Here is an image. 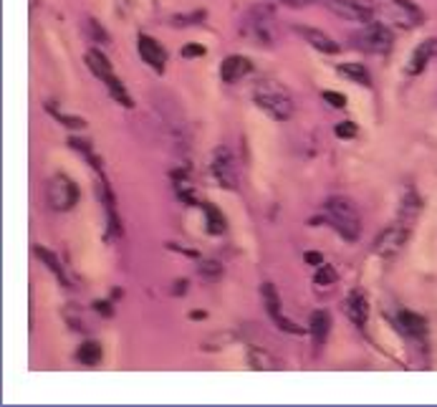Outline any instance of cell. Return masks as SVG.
Listing matches in <instances>:
<instances>
[{"mask_svg": "<svg viewBox=\"0 0 437 407\" xmlns=\"http://www.w3.org/2000/svg\"><path fill=\"white\" fill-rule=\"evenodd\" d=\"M331 13L351 23H371L374 18V3L371 0H324Z\"/></svg>", "mask_w": 437, "mask_h": 407, "instance_id": "obj_8", "label": "cell"}, {"mask_svg": "<svg viewBox=\"0 0 437 407\" xmlns=\"http://www.w3.org/2000/svg\"><path fill=\"white\" fill-rule=\"evenodd\" d=\"M210 175L222 190H238L240 175H238V162L235 155L227 150L225 145H220L210 157Z\"/></svg>", "mask_w": 437, "mask_h": 407, "instance_id": "obj_6", "label": "cell"}, {"mask_svg": "<svg viewBox=\"0 0 437 407\" xmlns=\"http://www.w3.org/2000/svg\"><path fill=\"white\" fill-rule=\"evenodd\" d=\"M281 3H286V6H291V8H304V6H309V3H314V0H281Z\"/></svg>", "mask_w": 437, "mask_h": 407, "instance_id": "obj_34", "label": "cell"}, {"mask_svg": "<svg viewBox=\"0 0 437 407\" xmlns=\"http://www.w3.org/2000/svg\"><path fill=\"white\" fill-rule=\"evenodd\" d=\"M46 109H48V112H53V117L58 119V122L63 124V127H73V129H83L86 127V124H83V119H78V117H66V114H61V112H56L53 106H46Z\"/></svg>", "mask_w": 437, "mask_h": 407, "instance_id": "obj_29", "label": "cell"}, {"mask_svg": "<svg viewBox=\"0 0 437 407\" xmlns=\"http://www.w3.org/2000/svg\"><path fill=\"white\" fill-rule=\"evenodd\" d=\"M324 215H327L329 225L346 243H354V240L361 238V215L349 197H329L324 202Z\"/></svg>", "mask_w": 437, "mask_h": 407, "instance_id": "obj_1", "label": "cell"}, {"mask_svg": "<svg viewBox=\"0 0 437 407\" xmlns=\"http://www.w3.org/2000/svg\"><path fill=\"white\" fill-rule=\"evenodd\" d=\"M46 200L48 207L56 212H68L78 202V185L68 175H53L46 187Z\"/></svg>", "mask_w": 437, "mask_h": 407, "instance_id": "obj_5", "label": "cell"}, {"mask_svg": "<svg viewBox=\"0 0 437 407\" xmlns=\"http://www.w3.org/2000/svg\"><path fill=\"white\" fill-rule=\"evenodd\" d=\"M336 137H341V140H351V137H356V124L354 122H341L336 124Z\"/></svg>", "mask_w": 437, "mask_h": 407, "instance_id": "obj_30", "label": "cell"}, {"mask_svg": "<svg viewBox=\"0 0 437 407\" xmlns=\"http://www.w3.org/2000/svg\"><path fill=\"white\" fill-rule=\"evenodd\" d=\"M306 263H316V266H322L324 263V258H322V253H306Z\"/></svg>", "mask_w": 437, "mask_h": 407, "instance_id": "obj_33", "label": "cell"}, {"mask_svg": "<svg viewBox=\"0 0 437 407\" xmlns=\"http://www.w3.org/2000/svg\"><path fill=\"white\" fill-rule=\"evenodd\" d=\"M437 56V38H427L412 51L410 61H407V73L410 76H417V73L425 71V66Z\"/></svg>", "mask_w": 437, "mask_h": 407, "instance_id": "obj_11", "label": "cell"}, {"mask_svg": "<svg viewBox=\"0 0 437 407\" xmlns=\"http://www.w3.org/2000/svg\"><path fill=\"white\" fill-rule=\"evenodd\" d=\"M407 240H410V225H407V220H399V223L387 225L382 233L376 235L374 246H371V253H374L376 258L392 261V258H397L399 253L404 251Z\"/></svg>", "mask_w": 437, "mask_h": 407, "instance_id": "obj_4", "label": "cell"}, {"mask_svg": "<svg viewBox=\"0 0 437 407\" xmlns=\"http://www.w3.org/2000/svg\"><path fill=\"white\" fill-rule=\"evenodd\" d=\"M86 34H89L91 43H109V34L101 29V23L94 21V18H89V21H86Z\"/></svg>", "mask_w": 437, "mask_h": 407, "instance_id": "obj_25", "label": "cell"}, {"mask_svg": "<svg viewBox=\"0 0 437 407\" xmlns=\"http://www.w3.org/2000/svg\"><path fill=\"white\" fill-rule=\"evenodd\" d=\"M197 268H200V276L205 281H217L222 276V266L217 261H202Z\"/></svg>", "mask_w": 437, "mask_h": 407, "instance_id": "obj_26", "label": "cell"}, {"mask_svg": "<svg viewBox=\"0 0 437 407\" xmlns=\"http://www.w3.org/2000/svg\"><path fill=\"white\" fill-rule=\"evenodd\" d=\"M324 99L331 106H336V109H344V106H346V96L339 94V91H324Z\"/></svg>", "mask_w": 437, "mask_h": 407, "instance_id": "obj_31", "label": "cell"}, {"mask_svg": "<svg viewBox=\"0 0 437 407\" xmlns=\"http://www.w3.org/2000/svg\"><path fill=\"white\" fill-rule=\"evenodd\" d=\"M309 326H311V336H314V344L322 346L324 341H327L329 331H331V316H329L327 311H322V309H319V311L311 314Z\"/></svg>", "mask_w": 437, "mask_h": 407, "instance_id": "obj_16", "label": "cell"}, {"mask_svg": "<svg viewBox=\"0 0 437 407\" xmlns=\"http://www.w3.org/2000/svg\"><path fill=\"white\" fill-rule=\"evenodd\" d=\"M68 145H71L73 150H78V152H81V155L86 157V160H89V162H94V168H96V170H101V162H99V157L94 155V150H91V147L86 145V142H83V140H76V137H71V140H68Z\"/></svg>", "mask_w": 437, "mask_h": 407, "instance_id": "obj_28", "label": "cell"}, {"mask_svg": "<svg viewBox=\"0 0 437 407\" xmlns=\"http://www.w3.org/2000/svg\"><path fill=\"white\" fill-rule=\"evenodd\" d=\"M339 73L346 76L349 81H354V84H361V86H371V76L361 63H339Z\"/></svg>", "mask_w": 437, "mask_h": 407, "instance_id": "obj_21", "label": "cell"}, {"mask_svg": "<svg viewBox=\"0 0 437 407\" xmlns=\"http://www.w3.org/2000/svg\"><path fill=\"white\" fill-rule=\"evenodd\" d=\"M250 71H253V63L245 56H227L225 61L220 63V76L225 84H235V81H240L243 76H248Z\"/></svg>", "mask_w": 437, "mask_h": 407, "instance_id": "obj_14", "label": "cell"}, {"mask_svg": "<svg viewBox=\"0 0 437 407\" xmlns=\"http://www.w3.org/2000/svg\"><path fill=\"white\" fill-rule=\"evenodd\" d=\"M344 314H346V319L354 326H359V329H364L366 326V319H369V306H366V299L359 294V291H351V294L346 296V302H344Z\"/></svg>", "mask_w": 437, "mask_h": 407, "instance_id": "obj_13", "label": "cell"}, {"mask_svg": "<svg viewBox=\"0 0 437 407\" xmlns=\"http://www.w3.org/2000/svg\"><path fill=\"white\" fill-rule=\"evenodd\" d=\"M260 296H263V304H266V311L273 321L278 324V329L286 331V334H301V326H296L291 319L283 316V309H281V296H278L276 286L273 284H263L260 286Z\"/></svg>", "mask_w": 437, "mask_h": 407, "instance_id": "obj_9", "label": "cell"}, {"mask_svg": "<svg viewBox=\"0 0 437 407\" xmlns=\"http://www.w3.org/2000/svg\"><path fill=\"white\" fill-rule=\"evenodd\" d=\"M202 21H205V11L178 13V16L170 18V23H172V26H178V29H185V26H195V23H202Z\"/></svg>", "mask_w": 437, "mask_h": 407, "instance_id": "obj_24", "label": "cell"}, {"mask_svg": "<svg viewBox=\"0 0 437 407\" xmlns=\"http://www.w3.org/2000/svg\"><path fill=\"white\" fill-rule=\"evenodd\" d=\"M99 197H101V205H104L109 230H111L114 235H119V233H122V225H119V215H116V207H114V195H111V190L106 187L104 180L99 182Z\"/></svg>", "mask_w": 437, "mask_h": 407, "instance_id": "obj_15", "label": "cell"}, {"mask_svg": "<svg viewBox=\"0 0 437 407\" xmlns=\"http://www.w3.org/2000/svg\"><path fill=\"white\" fill-rule=\"evenodd\" d=\"M34 253H36V258H38V261L46 263V268H48V271H53L56 279H58L63 286H66V276H63V268L58 266V258H56L53 253H51L48 248H43V246H36Z\"/></svg>", "mask_w": 437, "mask_h": 407, "instance_id": "obj_22", "label": "cell"}, {"mask_svg": "<svg viewBox=\"0 0 437 407\" xmlns=\"http://www.w3.org/2000/svg\"><path fill=\"white\" fill-rule=\"evenodd\" d=\"M76 359L81 364H86V367H91V364H96L101 359V346L96 344V341H86V344L78 346Z\"/></svg>", "mask_w": 437, "mask_h": 407, "instance_id": "obj_23", "label": "cell"}, {"mask_svg": "<svg viewBox=\"0 0 437 407\" xmlns=\"http://www.w3.org/2000/svg\"><path fill=\"white\" fill-rule=\"evenodd\" d=\"M397 324L404 334H410V336L425 334V321H422V316H417V314H412V311H399Z\"/></svg>", "mask_w": 437, "mask_h": 407, "instance_id": "obj_19", "label": "cell"}, {"mask_svg": "<svg viewBox=\"0 0 437 407\" xmlns=\"http://www.w3.org/2000/svg\"><path fill=\"white\" fill-rule=\"evenodd\" d=\"M137 48H139V56H142V61L144 63H150L155 71H165V63H167V53H165V48H162L160 43H157L152 36H139V43H137Z\"/></svg>", "mask_w": 437, "mask_h": 407, "instance_id": "obj_10", "label": "cell"}, {"mask_svg": "<svg viewBox=\"0 0 437 407\" xmlns=\"http://www.w3.org/2000/svg\"><path fill=\"white\" fill-rule=\"evenodd\" d=\"M354 46L366 53H387L392 48V31L382 23H364V29L354 34Z\"/></svg>", "mask_w": 437, "mask_h": 407, "instance_id": "obj_7", "label": "cell"}, {"mask_svg": "<svg viewBox=\"0 0 437 407\" xmlns=\"http://www.w3.org/2000/svg\"><path fill=\"white\" fill-rule=\"evenodd\" d=\"M202 212H205V228L210 235H222L227 230V220L215 205L210 202H202Z\"/></svg>", "mask_w": 437, "mask_h": 407, "instance_id": "obj_17", "label": "cell"}, {"mask_svg": "<svg viewBox=\"0 0 437 407\" xmlns=\"http://www.w3.org/2000/svg\"><path fill=\"white\" fill-rule=\"evenodd\" d=\"M202 53H205V48H202V46H185L182 48V56L185 58H192V56H202Z\"/></svg>", "mask_w": 437, "mask_h": 407, "instance_id": "obj_32", "label": "cell"}, {"mask_svg": "<svg viewBox=\"0 0 437 407\" xmlns=\"http://www.w3.org/2000/svg\"><path fill=\"white\" fill-rule=\"evenodd\" d=\"M253 101L258 104V109H263V112L271 119H276V122H286V119L294 117V99H291L283 89L268 84V81L255 86Z\"/></svg>", "mask_w": 437, "mask_h": 407, "instance_id": "obj_3", "label": "cell"}, {"mask_svg": "<svg viewBox=\"0 0 437 407\" xmlns=\"http://www.w3.org/2000/svg\"><path fill=\"white\" fill-rule=\"evenodd\" d=\"M296 34H299L309 46H314L316 51H322V53H339V43L331 36L324 34V31L311 29V26H296Z\"/></svg>", "mask_w": 437, "mask_h": 407, "instance_id": "obj_12", "label": "cell"}, {"mask_svg": "<svg viewBox=\"0 0 437 407\" xmlns=\"http://www.w3.org/2000/svg\"><path fill=\"white\" fill-rule=\"evenodd\" d=\"M243 36L253 41L255 46H263V48L276 46L281 41V26H278L276 13L268 6H258L248 11V16L243 18Z\"/></svg>", "mask_w": 437, "mask_h": 407, "instance_id": "obj_2", "label": "cell"}, {"mask_svg": "<svg viewBox=\"0 0 437 407\" xmlns=\"http://www.w3.org/2000/svg\"><path fill=\"white\" fill-rule=\"evenodd\" d=\"M336 281V271H334V266H327V263H322V266L316 268V274H314V284L319 286H329Z\"/></svg>", "mask_w": 437, "mask_h": 407, "instance_id": "obj_27", "label": "cell"}, {"mask_svg": "<svg viewBox=\"0 0 437 407\" xmlns=\"http://www.w3.org/2000/svg\"><path fill=\"white\" fill-rule=\"evenodd\" d=\"M106 84V89H109V94H111V99L116 101V104H122L124 109H132L134 106V101H132V96H129V91H127V86L122 84V81H119V78L114 76V73H111L109 78H106L104 81Z\"/></svg>", "mask_w": 437, "mask_h": 407, "instance_id": "obj_20", "label": "cell"}, {"mask_svg": "<svg viewBox=\"0 0 437 407\" xmlns=\"http://www.w3.org/2000/svg\"><path fill=\"white\" fill-rule=\"evenodd\" d=\"M86 66L91 68V73L94 76H99L101 81H106V78L111 76V63H109V58L101 53V51H96V48H91L89 53H86Z\"/></svg>", "mask_w": 437, "mask_h": 407, "instance_id": "obj_18", "label": "cell"}]
</instances>
